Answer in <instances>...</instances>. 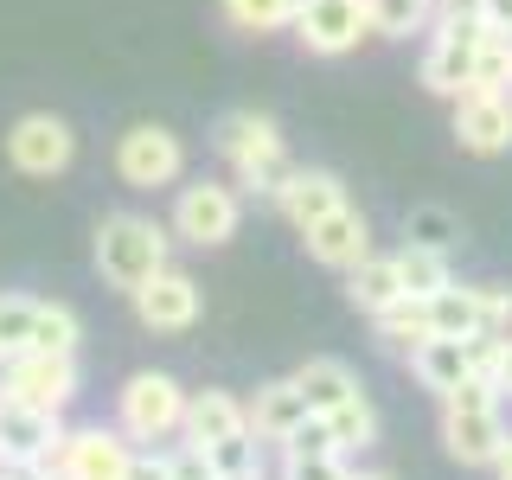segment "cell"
<instances>
[{"instance_id": "cell-1", "label": "cell", "mask_w": 512, "mask_h": 480, "mask_svg": "<svg viewBox=\"0 0 512 480\" xmlns=\"http://www.w3.org/2000/svg\"><path fill=\"white\" fill-rule=\"evenodd\" d=\"M212 148L224 154L237 192L276 199V186L288 173V148H282L276 116H263V109H231V116H218V128H212Z\"/></svg>"}, {"instance_id": "cell-2", "label": "cell", "mask_w": 512, "mask_h": 480, "mask_svg": "<svg viewBox=\"0 0 512 480\" xmlns=\"http://www.w3.org/2000/svg\"><path fill=\"white\" fill-rule=\"evenodd\" d=\"M167 250H173V231L141 212H109L96 224V276L122 295H135L154 269H167Z\"/></svg>"}, {"instance_id": "cell-3", "label": "cell", "mask_w": 512, "mask_h": 480, "mask_svg": "<svg viewBox=\"0 0 512 480\" xmlns=\"http://www.w3.org/2000/svg\"><path fill=\"white\" fill-rule=\"evenodd\" d=\"M487 39V20H480L474 7H461V0H436V20H429V45H423V64H416V77H423L429 96H448L455 103L461 90H468V71H474V45Z\"/></svg>"}, {"instance_id": "cell-4", "label": "cell", "mask_w": 512, "mask_h": 480, "mask_svg": "<svg viewBox=\"0 0 512 480\" xmlns=\"http://www.w3.org/2000/svg\"><path fill=\"white\" fill-rule=\"evenodd\" d=\"M186 423V391L167 372H135L116 391V429L128 442H167Z\"/></svg>"}, {"instance_id": "cell-5", "label": "cell", "mask_w": 512, "mask_h": 480, "mask_svg": "<svg viewBox=\"0 0 512 480\" xmlns=\"http://www.w3.org/2000/svg\"><path fill=\"white\" fill-rule=\"evenodd\" d=\"M244 224V192L231 180H192L173 192V237L180 244H199V250H218L237 237Z\"/></svg>"}, {"instance_id": "cell-6", "label": "cell", "mask_w": 512, "mask_h": 480, "mask_svg": "<svg viewBox=\"0 0 512 480\" xmlns=\"http://www.w3.org/2000/svg\"><path fill=\"white\" fill-rule=\"evenodd\" d=\"M186 173V148L173 128L160 122H135L116 135V180L135 186V192H154V186H173Z\"/></svg>"}, {"instance_id": "cell-7", "label": "cell", "mask_w": 512, "mask_h": 480, "mask_svg": "<svg viewBox=\"0 0 512 480\" xmlns=\"http://www.w3.org/2000/svg\"><path fill=\"white\" fill-rule=\"evenodd\" d=\"M7 160H13V173H26V180H58V173L77 160L71 122L52 116V109H32V116H20V122L7 128Z\"/></svg>"}, {"instance_id": "cell-8", "label": "cell", "mask_w": 512, "mask_h": 480, "mask_svg": "<svg viewBox=\"0 0 512 480\" xmlns=\"http://www.w3.org/2000/svg\"><path fill=\"white\" fill-rule=\"evenodd\" d=\"M0 397L64 416V404L77 397V359L71 352H20V359L0 365Z\"/></svg>"}, {"instance_id": "cell-9", "label": "cell", "mask_w": 512, "mask_h": 480, "mask_svg": "<svg viewBox=\"0 0 512 480\" xmlns=\"http://www.w3.org/2000/svg\"><path fill=\"white\" fill-rule=\"evenodd\" d=\"M128 455H135V448H128L122 429L90 423V429H64L58 455L45 461V468H52V480H122Z\"/></svg>"}, {"instance_id": "cell-10", "label": "cell", "mask_w": 512, "mask_h": 480, "mask_svg": "<svg viewBox=\"0 0 512 480\" xmlns=\"http://www.w3.org/2000/svg\"><path fill=\"white\" fill-rule=\"evenodd\" d=\"M135 320L148 333H186V327H199V282L186 276V269H154L148 282L135 288Z\"/></svg>"}, {"instance_id": "cell-11", "label": "cell", "mask_w": 512, "mask_h": 480, "mask_svg": "<svg viewBox=\"0 0 512 480\" xmlns=\"http://www.w3.org/2000/svg\"><path fill=\"white\" fill-rule=\"evenodd\" d=\"M365 0H301L295 7V39L314 58H346L365 39Z\"/></svg>"}, {"instance_id": "cell-12", "label": "cell", "mask_w": 512, "mask_h": 480, "mask_svg": "<svg viewBox=\"0 0 512 480\" xmlns=\"http://www.w3.org/2000/svg\"><path fill=\"white\" fill-rule=\"evenodd\" d=\"M455 141L480 160L506 154L512 148V96H493V90H461L455 96Z\"/></svg>"}, {"instance_id": "cell-13", "label": "cell", "mask_w": 512, "mask_h": 480, "mask_svg": "<svg viewBox=\"0 0 512 480\" xmlns=\"http://www.w3.org/2000/svg\"><path fill=\"white\" fill-rule=\"evenodd\" d=\"M301 244H308V256L320 269H359L365 256H372V224H365V212H352V205H340V212L314 218L308 231H301Z\"/></svg>"}, {"instance_id": "cell-14", "label": "cell", "mask_w": 512, "mask_h": 480, "mask_svg": "<svg viewBox=\"0 0 512 480\" xmlns=\"http://www.w3.org/2000/svg\"><path fill=\"white\" fill-rule=\"evenodd\" d=\"M512 429L500 423V404L493 410H455V404H442V448L461 461V468H493L500 461V448H506Z\"/></svg>"}, {"instance_id": "cell-15", "label": "cell", "mask_w": 512, "mask_h": 480, "mask_svg": "<svg viewBox=\"0 0 512 480\" xmlns=\"http://www.w3.org/2000/svg\"><path fill=\"white\" fill-rule=\"evenodd\" d=\"M64 442V423L58 410H32V404H13L0 397V461H52Z\"/></svg>"}, {"instance_id": "cell-16", "label": "cell", "mask_w": 512, "mask_h": 480, "mask_svg": "<svg viewBox=\"0 0 512 480\" xmlns=\"http://www.w3.org/2000/svg\"><path fill=\"white\" fill-rule=\"evenodd\" d=\"M340 205H346V186H340V173H327V167H288L282 186H276V212L295 224V231H308L314 218L340 212Z\"/></svg>"}, {"instance_id": "cell-17", "label": "cell", "mask_w": 512, "mask_h": 480, "mask_svg": "<svg viewBox=\"0 0 512 480\" xmlns=\"http://www.w3.org/2000/svg\"><path fill=\"white\" fill-rule=\"evenodd\" d=\"M487 314H493V288H468V282H448L442 295L423 301L429 333H442V340H480Z\"/></svg>"}, {"instance_id": "cell-18", "label": "cell", "mask_w": 512, "mask_h": 480, "mask_svg": "<svg viewBox=\"0 0 512 480\" xmlns=\"http://www.w3.org/2000/svg\"><path fill=\"white\" fill-rule=\"evenodd\" d=\"M410 372H416V384H423V391H436V397L461 391V384L474 378L468 340H442V333H423V340L410 346Z\"/></svg>"}, {"instance_id": "cell-19", "label": "cell", "mask_w": 512, "mask_h": 480, "mask_svg": "<svg viewBox=\"0 0 512 480\" xmlns=\"http://www.w3.org/2000/svg\"><path fill=\"white\" fill-rule=\"evenodd\" d=\"M244 416H250V429H256V442H288V429L308 416V397L295 391V378H269V384H256V397L244 404Z\"/></svg>"}, {"instance_id": "cell-20", "label": "cell", "mask_w": 512, "mask_h": 480, "mask_svg": "<svg viewBox=\"0 0 512 480\" xmlns=\"http://www.w3.org/2000/svg\"><path fill=\"white\" fill-rule=\"evenodd\" d=\"M237 429H250V416L244 404H237L231 391H186V423H180V436L192 448H212L224 436H237Z\"/></svg>"}, {"instance_id": "cell-21", "label": "cell", "mask_w": 512, "mask_h": 480, "mask_svg": "<svg viewBox=\"0 0 512 480\" xmlns=\"http://www.w3.org/2000/svg\"><path fill=\"white\" fill-rule=\"evenodd\" d=\"M346 301L359 314H384L391 301H404V282H397V263H391V256L372 250L359 269H346Z\"/></svg>"}, {"instance_id": "cell-22", "label": "cell", "mask_w": 512, "mask_h": 480, "mask_svg": "<svg viewBox=\"0 0 512 480\" xmlns=\"http://www.w3.org/2000/svg\"><path fill=\"white\" fill-rule=\"evenodd\" d=\"M295 391L308 397V410H333V404H346V397H359V378H352V365H340V359H308L295 372Z\"/></svg>"}, {"instance_id": "cell-23", "label": "cell", "mask_w": 512, "mask_h": 480, "mask_svg": "<svg viewBox=\"0 0 512 480\" xmlns=\"http://www.w3.org/2000/svg\"><path fill=\"white\" fill-rule=\"evenodd\" d=\"M391 263H397V282H404L410 301H429V295H442V288L455 282V276H448V256L442 250H423V244H404Z\"/></svg>"}, {"instance_id": "cell-24", "label": "cell", "mask_w": 512, "mask_h": 480, "mask_svg": "<svg viewBox=\"0 0 512 480\" xmlns=\"http://www.w3.org/2000/svg\"><path fill=\"white\" fill-rule=\"evenodd\" d=\"M436 20V0H365V26L378 39H410V32H429Z\"/></svg>"}, {"instance_id": "cell-25", "label": "cell", "mask_w": 512, "mask_h": 480, "mask_svg": "<svg viewBox=\"0 0 512 480\" xmlns=\"http://www.w3.org/2000/svg\"><path fill=\"white\" fill-rule=\"evenodd\" d=\"M468 90H493V96H512V39L506 32H487L474 45V71H468Z\"/></svg>"}, {"instance_id": "cell-26", "label": "cell", "mask_w": 512, "mask_h": 480, "mask_svg": "<svg viewBox=\"0 0 512 480\" xmlns=\"http://www.w3.org/2000/svg\"><path fill=\"white\" fill-rule=\"evenodd\" d=\"M404 244H423V250H455L461 244V218L448 212V205H410L404 218Z\"/></svg>"}, {"instance_id": "cell-27", "label": "cell", "mask_w": 512, "mask_h": 480, "mask_svg": "<svg viewBox=\"0 0 512 480\" xmlns=\"http://www.w3.org/2000/svg\"><path fill=\"white\" fill-rule=\"evenodd\" d=\"M77 340H84V320L64 308V301H39V320H32V352H71V359H77Z\"/></svg>"}, {"instance_id": "cell-28", "label": "cell", "mask_w": 512, "mask_h": 480, "mask_svg": "<svg viewBox=\"0 0 512 480\" xmlns=\"http://www.w3.org/2000/svg\"><path fill=\"white\" fill-rule=\"evenodd\" d=\"M320 416H327V429H333V442H340V455H346V448H365V442L378 436V410L365 404V391L346 397V404H333V410H320Z\"/></svg>"}, {"instance_id": "cell-29", "label": "cell", "mask_w": 512, "mask_h": 480, "mask_svg": "<svg viewBox=\"0 0 512 480\" xmlns=\"http://www.w3.org/2000/svg\"><path fill=\"white\" fill-rule=\"evenodd\" d=\"M32 320H39V301L32 295H0V365L32 352Z\"/></svg>"}, {"instance_id": "cell-30", "label": "cell", "mask_w": 512, "mask_h": 480, "mask_svg": "<svg viewBox=\"0 0 512 480\" xmlns=\"http://www.w3.org/2000/svg\"><path fill=\"white\" fill-rule=\"evenodd\" d=\"M372 327H378V340L391 346V352H410V346L429 333V320H423V301L404 295V301H391L384 314H372Z\"/></svg>"}, {"instance_id": "cell-31", "label": "cell", "mask_w": 512, "mask_h": 480, "mask_svg": "<svg viewBox=\"0 0 512 480\" xmlns=\"http://www.w3.org/2000/svg\"><path fill=\"white\" fill-rule=\"evenodd\" d=\"M295 7L301 0H224V20L237 32H282L295 26Z\"/></svg>"}, {"instance_id": "cell-32", "label": "cell", "mask_w": 512, "mask_h": 480, "mask_svg": "<svg viewBox=\"0 0 512 480\" xmlns=\"http://www.w3.org/2000/svg\"><path fill=\"white\" fill-rule=\"evenodd\" d=\"M256 448H263V442H256V429H237V436L212 442L205 455H212V468H218L224 480H237V474H263V468H256Z\"/></svg>"}, {"instance_id": "cell-33", "label": "cell", "mask_w": 512, "mask_h": 480, "mask_svg": "<svg viewBox=\"0 0 512 480\" xmlns=\"http://www.w3.org/2000/svg\"><path fill=\"white\" fill-rule=\"evenodd\" d=\"M282 455H340V442H333V429H327V416L308 410L295 429H288V442H282Z\"/></svg>"}, {"instance_id": "cell-34", "label": "cell", "mask_w": 512, "mask_h": 480, "mask_svg": "<svg viewBox=\"0 0 512 480\" xmlns=\"http://www.w3.org/2000/svg\"><path fill=\"white\" fill-rule=\"evenodd\" d=\"M282 480H352L346 455H282Z\"/></svg>"}, {"instance_id": "cell-35", "label": "cell", "mask_w": 512, "mask_h": 480, "mask_svg": "<svg viewBox=\"0 0 512 480\" xmlns=\"http://www.w3.org/2000/svg\"><path fill=\"white\" fill-rule=\"evenodd\" d=\"M167 474H173V480H224V474L212 468V455H205V448H192V442H180V448L167 455Z\"/></svg>"}, {"instance_id": "cell-36", "label": "cell", "mask_w": 512, "mask_h": 480, "mask_svg": "<svg viewBox=\"0 0 512 480\" xmlns=\"http://www.w3.org/2000/svg\"><path fill=\"white\" fill-rule=\"evenodd\" d=\"M442 404H455V410H493V404H500V391H493L487 378H468L461 391H448Z\"/></svg>"}, {"instance_id": "cell-37", "label": "cell", "mask_w": 512, "mask_h": 480, "mask_svg": "<svg viewBox=\"0 0 512 480\" xmlns=\"http://www.w3.org/2000/svg\"><path fill=\"white\" fill-rule=\"evenodd\" d=\"M487 333L500 346H512V295H500V288H493V314H487Z\"/></svg>"}, {"instance_id": "cell-38", "label": "cell", "mask_w": 512, "mask_h": 480, "mask_svg": "<svg viewBox=\"0 0 512 480\" xmlns=\"http://www.w3.org/2000/svg\"><path fill=\"white\" fill-rule=\"evenodd\" d=\"M122 480H173L167 474V455H154V448H148V455H128V474Z\"/></svg>"}, {"instance_id": "cell-39", "label": "cell", "mask_w": 512, "mask_h": 480, "mask_svg": "<svg viewBox=\"0 0 512 480\" xmlns=\"http://www.w3.org/2000/svg\"><path fill=\"white\" fill-rule=\"evenodd\" d=\"M480 378H487L500 397H512V346H493V365H487Z\"/></svg>"}, {"instance_id": "cell-40", "label": "cell", "mask_w": 512, "mask_h": 480, "mask_svg": "<svg viewBox=\"0 0 512 480\" xmlns=\"http://www.w3.org/2000/svg\"><path fill=\"white\" fill-rule=\"evenodd\" d=\"M474 13L487 20V32H506L512 39V0H474Z\"/></svg>"}, {"instance_id": "cell-41", "label": "cell", "mask_w": 512, "mask_h": 480, "mask_svg": "<svg viewBox=\"0 0 512 480\" xmlns=\"http://www.w3.org/2000/svg\"><path fill=\"white\" fill-rule=\"evenodd\" d=\"M0 480H52V468H39V461H0Z\"/></svg>"}, {"instance_id": "cell-42", "label": "cell", "mask_w": 512, "mask_h": 480, "mask_svg": "<svg viewBox=\"0 0 512 480\" xmlns=\"http://www.w3.org/2000/svg\"><path fill=\"white\" fill-rule=\"evenodd\" d=\"M493 474H500V480H512V436H506V448H500V461H493Z\"/></svg>"}, {"instance_id": "cell-43", "label": "cell", "mask_w": 512, "mask_h": 480, "mask_svg": "<svg viewBox=\"0 0 512 480\" xmlns=\"http://www.w3.org/2000/svg\"><path fill=\"white\" fill-rule=\"evenodd\" d=\"M352 480H391V474H352Z\"/></svg>"}, {"instance_id": "cell-44", "label": "cell", "mask_w": 512, "mask_h": 480, "mask_svg": "<svg viewBox=\"0 0 512 480\" xmlns=\"http://www.w3.org/2000/svg\"><path fill=\"white\" fill-rule=\"evenodd\" d=\"M237 480H263V474H237Z\"/></svg>"}, {"instance_id": "cell-45", "label": "cell", "mask_w": 512, "mask_h": 480, "mask_svg": "<svg viewBox=\"0 0 512 480\" xmlns=\"http://www.w3.org/2000/svg\"><path fill=\"white\" fill-rule=\"evenodd\" d=\"M461 7H474V0H461Z\"/></svg>"}]
</instances>
